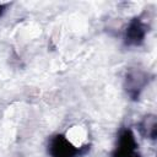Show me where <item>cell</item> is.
<instances>
[{"instance_id":"cell-1","label":"cell","mask_w":157,"mask_h":157,"mask_svg":"<svg viewBox=\"0 0 157 157\" xmlns=\"http://www.w3.org/2000/svg\"><path fill=\"white\" fill-rule=\"evenodd\" d=\"M85 147L87 146L78 147L74 145L67 136L56 134L49 140L48 152L52 157H78L86 150Z\"/></svg>"},{"instance_id":"cell-4","label":"cell","mask_w":157,"mask_h":157,"mask_svg":"<svg viewBox=\"0 0 157 157\" xmlns=\"http://www.w3.org/2000/svg\"><path fill=\"white\" fill-rule=\"evenodd\" d=\"M146 83H147V76L142 71H139V70L128 71L126 78H125V87H126L128 94L132 99H136L140 96Z\"/></svg>"},{"instance_id":"cell-5","label":"cell","mask_w":157,"mask_h":157,"mask_svg":"<svg viewBox=\"0 0 157 157\" xmlns=\"http://www.w3.org/2000/svg\"><path fill=\"white\" fill-rule=\"evenodd\" d=\"M142 126H144L142 128L144 134L148 139H155L156 137V119H155V117H150V118L145 119Z\"/></svg>"},{"instance_id":"cell-3","label":"cell","mask_w":157,"mask_h":157,"mask_svg":"<svg viewBox=\"0 0 157 157\" xmlns=\"http://www.w3.org/2000/svg\"><path fill=\"white\" fill-rule=\"evenodd\" d=\"M146 34H147L146 23L140 17H135L129 22L125 29L124 42L129 47H139L144 43Z\"/></svg>"},{"instance_id":"cell-2","label":"cell","mask_w":157,"mask_h":157,"mask_svg":"<svg viewBox=\"0 0 157 157\" xmlns=\"http://www.w3.org/2000/svg\"><path fill=\"white\" fill-rule=\"evenodd\" d=\"M112 157H141L139 144L131 129H124L120 131Z\"/></svg>"},{"instance_id":"cell-6","label":"cell","mask_w":157,"mask_h":157,"mask_svg":"<svg viewBox=\"0 0 157 157\" xmlns=\"http://www.w3.org/2000/svg\"><path fill=\"white\" fill-rule=\"evenodd\" d=\"M6 4H2V2H0V17L2 16V13L5 12V10H6Z\"/></svg>"}]
</instances>
